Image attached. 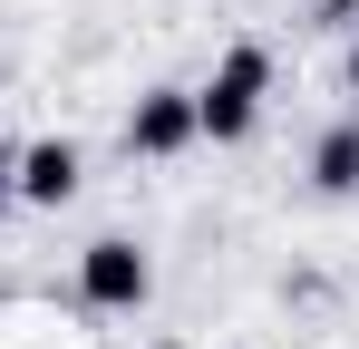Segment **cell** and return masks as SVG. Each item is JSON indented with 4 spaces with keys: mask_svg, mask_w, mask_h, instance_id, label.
Masks as SVG:
<instances>
[{
    "mask_svg": "<svg viewBox=\"0 0 359 349\" xmlns=\"http://www.w3.org/2000/svg\"><path fill=\"white\" fill-rule=\"evenodd\" d=\"M262 97H272V49H262V39H233V49L214 58V78L194 88V136L243 146V136L262 126Z\"/></svg>",
    "mask_w": 359,
    "mask_h": 349,
    "instance_id": "1",
    "label": "cell"
},
{
    "mask_svg": "<svg viewBox=\"0 0 359 349\" xmlns=\"http://www.w3.org/2000/svg\"><path fill=\"white\" fill-rule=\"evenodd\" d=\"M146 291H156V262H146L126 233H107V242L78 252V301H88V310H146Z\"/></svg>",
    "mask_w": 359,
    "mask_h": 349,
    "instance_id": "2",
    "label": "cell"
},
{
    "mask_svg": "<svg viewBox=\"0 0 359 349\" xmlns=\"http://www.w3.org/2000/svg\"><path fill=\"white\" fill-rule=\"evenodd\" d=\"M194 146V88H146L136 107H126V156H184Z\"/></svg>",
    "mask_w": 359,
    "mask_h": 349,
    "instance_id": "3",
    "label": "cell"
},
{
    "mask_svg": "<svg viewBox=\"0 0 359 349\" xmlns=\"http://www.w3.org/2000/svg\"><path fill=\"white\" fill-rule=\"evenodd\" d=\"M78 174H88V156H78L68 136H39V146H20V156H10V194H20V204H39V214H59L68 194H78Z\"/></svg>",
    "mask_w": 359,
    "mask_h": 349,
    "instance_id": "4",
    "label": "cell"
},
{
    "mask_svg": "<svg viewBox=\"0 0 359 349\" xmlns=\"http://www.w3.org/2000/svg\"><path fill=\"white\" fill-rule=\"evenodd\" d=\"M311 184H320V194H359V116L311 146Z\"/></svg>",
    "mask_w": 359,
    "mask_h": 349,
    "instance_id": "5",
    "label": "cell"
},
{
    "mask_svg": "<svg viewBox=\"0 0 359 349\" xmlns=\"http://www.w3.org/2000/svg\"><path fill=\"white\" fill-rule=\"evenodd\" d=\"M359 20V0H320V29H350Z\"/></svg>",
    "mask_w": 359,
    "mask_h": 349,
    "instance_id": "6",
    "label": "cell"
},
{
    "mask_svg": "<svg viewBox=\"0 0 359 349\" xmlns=\"http://www.w3.org/2000/svg\"><path fill=\"white\" fill-rule=\"evenodd\" d=\"M350 107H359V39H350Z\"/></svg>",
    "mask_w": 359,
    "mask_h": 349,
    "instance_id": "7",
    "label": "cell"
},
{
    "mask_svg": "<svg viewBox=\"0 0 359 349\" xmlns=\"http://www.w3.org/2000/svg\"><path fill=\"white\" fill-rule=\"evenodd\" d=\"M0 214H10V156H0Z\"/></svg>",
    "mask_w": 359,
    "mask_h": 349,
    "instance_id": "8",
    "label": "cell"
},
{
    "mask_svg": "<svg viewBox=\"0 0 359 349\" xmlns=\"http://www.w3.org/2000/svg\"><path fill=\"white\" fill-rule=\"evenodd\" d=\"M156 349H175V340H156Z\"/></svg>",
    "mask_w": 359,
    "mask_h": 349,
    "instance_id": "9",
    "label": "cell"
}]
</instances>
